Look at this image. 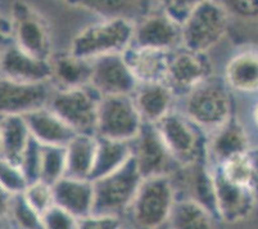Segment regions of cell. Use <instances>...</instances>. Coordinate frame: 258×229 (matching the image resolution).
Returning <instances> with one entry per match:
<instances>
[{"mask_svg": "<svg viewBox=\"0 0 258 229\" xmlns=\"http://www.w3.org/2000/svg\"><path fill=\"white\" fill-rule=\"evenodd\" d=\"M134 25L126 18H105L86 26L72 39L70 52L86 61L123 54L133 44Z\"/></svg>", "mask_w": 258, "mask_h": 229, "instance_id": "obj_1", "label": "cell"}, {"mask_svg": "<svg viewBox=\"0 0 258 229\" xmlns=\"http://www.w3.org/2000/svg\"><path fill=\"white\" fill-rule=\"evenodd\" d=\"M230 14L220 0H203L181 22V47L207 53L227 34Z\"/></svg>", "mask_w": 258, "mask_h": 229, "instance_id": "obj_2", "label": "cell"}, {"mask_svg": "<svg viewBox=\"0 0 258 229\" xmlns=\"http://www.w3.org/2000/svg\"><path fill=\"white\" fill-rule=\"evenodd\" d=\"M175 202L176 195L170 176L145 178L126 214L130 215L135 229H159L168 223Z\"/></svg>", "mask_w": 258, "mask_h": 229, "instance_id": "obj_3", "label": "cell"}, {"mask_svg": "<svg viewBox=\"0 0 258 229\" xmlns=\"http://www.w3.org/2000/svg\"><path fill=\"white\" fill-rule=\"evenodd\" d=\"M162 141L179 166L208 161L206 131L185 113L171 111L156 124Z\"/></svg>", "mask_w": 258, "mask_h": 229, "instance_id": "obj_4", "label": "cell"}, {"mask_svg": "<svg viewBox=\"0 0 258 229\" xmlns=\"http://www.w3.org/2000/svg\"><path fill=\"white\" fill-rule=\"evenodd\" d=\"M184 113L205 131H215L233 116V102L224 80L211 76L187 93Z\"/></svg>", "mask_w": 258, "mask_h": 229, "instance_id": "obj_5", "label": "cell"}, {"mask_svg": "<svg viewBox=\"0 0 258 229\" xmlns=\"http://www.w3.org/2000/svg\"><path fill=\"white\" fill-rule=\"evenodd\" d=\"M143 178L131 159L113 173L93 180L94 211L97 215L121 218L128 211Z\"/></svg>", "mask_w": 258, "mask_h": 229, "instance_id": "obj_6", "label": "cell"}, {"mask_svg": "<svg viewBox=\"0 0 258 229\" xmlns=\"http://www.w3.org/2000/svg\"><path fill=\"white\" fill-rule=\"evenodd\" d=\"M11 40L31 56L50 60L53 39L50 26L43 14L25 0H16L11 8Z\"/></svg>", "mask_w": 258, "mask_h": 229, "instance_id": "obj_7", "label": "cell"}, {"mask_svg": "<svg viewBox=\"0 0 258 229\" xmlns=\"http://www.w3.org/2000/svg\"><path fill=\"white\" fill-rule=\"evenodd\" d=\"M102 97L90 85L55 90L48 107L76 134H94L97 130L98 106Z\"/></svg>", "mask_w": 258, "mask_h": 229, "instance_id": "obj_8", "label": "cell"}, {"mask_svg": "<svg viewBox=\"0 0 258 229\" xmlns=\"http://www.w3.org/2000/svg\"><path fill=\"white\" fill-rule=\"evenodd\" d=\"M143 121L133 96L102 97L98 106L95 135L131 142L139 134Z\"/></svg>", "mask_w": 258, "mask_h": 229, "instance_id": "obj_9", "label": "cell"}, {"mask_svg": "<svg viewBox=\"0 0 258 229\" xmlns=\"http://www.w3.org/2000/svg\"><path fill=\"white\" fill-rule=\"evenodd\" d=\"M131 150L143 179L171 175L180 167L162 141L156 124H143L139 134L131 141Z\"/></svg>", "mask_w": 258, "mask_h": 229, "instance_id": "obj_10", "label": "cell"}, {"mask_svg": "<svg viewBox=\"0 0 258 229\" xmlns=\"http://www.w3.org/2000/svg\"><path fill=\"white\" fill-rule=\"evenodd\" d=\"M211 76H213V66L207 53L182 47L171 52L165 84L175 96H186Z\"/></svg>", "mask_w": 258, "mask_h": 229, "instance_id": "obj_11", "label": "cell"}, {"mask_svg": "<svg viewBox=\"0 0 258 229\" xmlns=\"http://www.w3.org/2000/svg\"><path fill=\"white\" fill-rule=\"evenodd\" d=\"M134 47L172 52L181 47V22L165 11L144 14L134 25Z\"/></svg>", "mask_w": 258, "mask_h": 229, "instance_id": "obj_12", "label": "cell"}, {"mask_svg": "<svg viewBox=\"0 0 258 229\" xmlns=\"http://www.w3.org/2000/svg\"><path fill=\"white\" fill-rule=\"evenodd\" d=\"M49 82L31 84L0 77V116H26L48 106Z\"/></svg>", "mask_w": 258, "mask_h": 229, "instance_id": "obj_13", "label": "cell"}, {"mask_svg": "<svg viewBox=\"0 0 258 229\" xmlns=\"http://www.w3.org/2000/svg\"><path fill=\"white\" fill-rule=\"evenodd\" d=\"M89 85L100 97L133 96L139 82L128 68L123 54H112L93 61Z\"/></svg>", "mask_w": 258, "mask_h": 229, "instance_id": "obj_14", "label": "cell"}, {"mask_svg": "<svg viewBox=\"0 0 258 229\" xmlns=\"http://www.w3.org/2000/svg\"><path fill=\"white\" fill-rule=\"evenodd\" d=\"M7 41V40H6ZM51 70L48 60L26 53L11 39L0 48V77L21 82H50Z\"/></svg>", "mask_w": 258, "mask_h": 229, "instance_id": "obj_15", "label": "cell"}, {"mask_svg": "<svg viewBox=\"0 0 258 229\" xmlns=\"http://www.w3.org/2000/svg\"><path fill=\"white\" fill-rule=\"evenodd\" d=\"M212 171L219 220L230 224L245 220L253 212L258 201L253 191L247 186L227 180L216 167H212Z\"/></svg>", "mask_w": 258, "mask_h": 229, "instance_id": "obj_16", "label": "cell"}, {"mask_svg": "<svg viewBox=\"0 0 258 229\" xmlns=\"http://www.w3.org/2000/svg\"><path fill=\"white\" fill-rule=\"evenodd\" d=\"M54 205L62 207L77 219L93 215L94 184L90 179L63 176L53 184Z\"/></svg>", "mask_w": 258, "mask_h": 229, "instance_id": "obj_17", "label": "cell"}, {"mask_svg": "<svg viewBox=\"0 0 258 229\" xmlns=\"http://www.w3.org/2000/svg\"><path fill=\"white\" fill-rule=\"evenodd\" d=\"M249 150L247 131L234 115L222 126L212 131L207 141L208 161H213V166Z\"/></svg>", "mask_w": 258, "mask_h": 229, "instance_id": "obj_18", "label": "cell"}, {"mask_svg": "<svg viewBox=\"0 0 258 229\" xmlns=\"http://www.w3.org/2000/svg\"><path fill=\"white\" fill-rule=\"evenodd\" d=\"M50 82L57 90L75 89L90 84L93 61H86L71 52L53 53L50 57Z\"/></svg>", "mask_w": 258, "mask_h": 229, "instance_id": "obj_19", "label": "cell"}, {"mask_svg": "<svg viewBox=\"0 0 258 229\" xmlns=\"http://www.w3.org/2000/svg\"><path fill=\"white\" fill-rule=\"evenodd\" d=\"M170 54L171 52L130 45L123 58L139 84L165 82Z\"/></svg>", "mask_w": 258, "mask_h": 229, "instance_id": "obj_20", "label": "cell"}, {"mask_svg": "<svg viewBox=\"0 0 258 229\" xmlns=\"http://www.w3.org/2000/svg\"><path fill=\"white\" fill-rule=\"evenodd\" d=\"M31 136L41 146L66 147L76 135L69 125L46 106L25 116Z\"/></svg>", "mask_w": 258, "mask_h": 229, "instance_id": "obj_21", "label": "cell"}, {"mask_svg": "<svg viewBox=\"0 0 258 229\" xmlns=\"http://www.w3.org/2000/svg\"><path fill=\"white\" fill-rule=\"evenodd\" d=\"M133 98L143 121L157 124L172 111L175 94L165 82H147L138 85Z\"/></svg>", "mask_w": 258, "mask_h": 229, "instance_id": "obj_22", "label": "cell"}, {"mask_svg": "<svg viewBox=\"0 0 258 229\" xmlns=\"http://www.w3.org/2000/svg\"><path fill=\"white\" fill-rule=\"evenodd\" d=\"M224 81L239 93L258 91V52L245 51L234 56L225 67Z\"/></svg>", "mask_w": 258, "mask_h": 229, "instance_id": "obj_23", "label": "cell"}, {"mask_svg": "<svg viewBox=\"0 0 258 229\" xmlns=\"http://www.w3.org/2000/svg\"><path fill=\"white\" fill-rule=\"evenodd\" d=\"M97 135L76 134L66 146V176L90 179L97 151Z\"/></svg>", "mask_w": 258, "mask_h": 229, "instance_id": "obj_24", "label": "cell"}, {"mask_svg": "<svg viewBox=\"0 0 258 229\" xmlns=\"http://www.w3.org/2000/svg\"><path fill=\"white\" fill-rule=\"evenodd\" d=\"M31 139L25 116H3L0 126V159L18 165Z\"/></svg>", "mask_w": 258, "mask_h": 229, "instance_id": "obj_25", "label": "cell"}, {"mask_svg": "<svg viewBox=\"0 0 258 229\" xmlns=\"http://www.w3.org/2000/svg\"><path fill=\"white\" fill-rule=\"evenodd\" d=\"M97 151L94 159L90 180H97L102 176L113 173L125 165L133 156L131 142L113 141L97 135Z\"/></svg>", "mask_w": 258, "mask_h": 229, "instance_id": "obj_26", "label": "cell"}, {"mask_svg": "<svg viewBox=\"0 0 258 229\" xmlns=\"http://www.w3.org/2000/svg\"><path fill=\"white\" fill-rule=\"evenodd\" d=\"M66 3L99 16L102 20L126 18L134 21V16H140L144 11L145 0H67Z\"/></svg>", "mask_w": 258, "mask_h": 229, "instance_id": "obj_27", "label": "cell"}, {"mask_svg": "<svg viewBox=\"0 0 258 229\" xmlns=\"http://www.w3.org/2000/svg\"><path fill=\"white\" fill-rule=\"evenodd\" d=\"M217 219L190 200H176L167 225L171 229H217Z\"/></svg>", "mask_w": 258, "mask_h": 229, "instance_id": "obj_28", "label": "cell"}, {"mask_svg": "<svg viewBox=\"0 0 258 229\" xmlns=\"http://www.w3.org/2000/svg\"><path fill=\"white\" fill-rule=\"evenodd\" d=\"M66 176V147L41 146L39 180L53 184Z\"/></svg>", "mask_w": 258, "mask_h": 229, "instance_id": "obj_29", "label": "cell"}, {"mask_svg": "<svg viewBox=\"0 0 258 229\" xmlns=\"http://www.w3.org/2000/svg\"><path fill=\"white\" fill-rule=\"evenodd\" d=\"M216 169L219 170L224 178L240 186L249 187L250 174H252V157L250 150L247 152L239 153L230 159L225 160L220 165H216Z\"/></svg>", "mask_w": 258, "mask_h": 229, "instance_id": "obj_30", "label": "cell"}, {"mask_svg": "<svg viewBox=\"0 0 258 229\" xmlns=\"http://www.w3.org/2000/svg\"><path fill=\"white\" fill-rule=\"evenodd\" d=\"M7 216H11L16 229H43L41 215L26 201L23 195H16L12 197Z\"/></svg>", "mask_w": 258, "mask_h": 229, "instance_id": "obj_31", "label": "cell"}, {"mask_svg": "<svg viewBox=\"0 0 258 229\" xmlns=\"http://www.w3.org/2000/svg\"><path fill=\"white\" fill-rule=\"evenodd\" d=\"M0 186L9 195L16 196L25 192L29 181L17 164L0 159Z\"/></svg>", "mask_w": 258, "mask_h": 229, "instance_id": "obj_32", "label": "cell"}, {"mask_svg": "<svg viewBox=\"0 0 258 229\" xmlns=\"http://www.w3.org/2000/svg\"><path fill=\"white\" fill-rule=\"evenodd\" d=\"M26 201L29 202L40 215L54 205L53 186L43 180L32 181L22 193Z\"/></svg>", "mask_w": 258, "mask_h": 229, "instance_id": "obj_33", "label": "cell"}, {"mask_svg": "<svg viewBox=\"0 0 258 229\" xmlns=\"http://www.w3.org/2000/svg\"><path fill=\"white\" fill-rule=\"evenodd\" d=\"M80 220L62 207L53 205L41 214L43 229H77Z\"/></svg>", "mask_w": 258, "mask_h": 229, "instance_id": "obj_34", "label": "cell"}, {"mask_svg": "<svg viewBox=\"0 0 258 229\" xmlns=\"http://www.w3.org/2000/svg\"><path fill=\"white\" fill-rule=\"evenodd\" d=\"M40 159H41V145L32 138L18 164L29 184L39 180Z\"/></svg>", "mask_w": 258, "mask_h": 229, "instance_id": "obj_35", "label": "cell"}, {"mask_svg": "<svg viewBox=\"0 0 258 229\" xmlns=\"http://www.w3.org/2000/svg\"><path fill=\"white\" fill-rule=\"evenodd\" d=\"M231 16L247 22H258V0H220Z\"/></svg>", "mask_w": 258, "mask_h": 229, "instance_id": "obj_36", "label": "cell"}, {"mask_svg": "<svg viewBox=\"0 0 258 229\" xmlns=\"http://www.w3.org/2000/svg\"><path fill=\"white\" fill-rule=\"evenodd\" d=\"M154 2L159 6V9L165 11L179 22H182L186 14L203 0H154Z\"/></svg>", "mask_w": 258, "mask_h": 229, "instance_id": "obj_37", "label": "cell"}, {"mask_svg": "<svg viewBox=\"0 0 258 229\" xmlns=\"http://www.w3.org/2000/svg\"><path fill=\"white\" fill-rule=\"evenodd\" d=\"M122 224V218L93 214L88 218L80 219L77 229H121Z\"/></svg>", "mask_w": 258, "mask_h": 229, "instance_id": "obj_38", "label": "cell"}, {"mask_svg": "<svg viewBox=\"0 0 258 229\" xmlns=\"http://www.w3.org/2000/svg\"><path fill=\"white\" fill-rule=\"evenodd\" d=\"M250 157H252V174H250L249 188L258 200V148H250Z\"/></svg>", "mask_w": 258, "mask_h": 229, "instance_id": "obj_39", "label": "cell"}, {"mask_svg": "<svg viewBox=\"0 0 258 229\" xmlns=\"http://www.w3.org/2000/svg\"><path fill=\"white\" fill-rule=\"evenodd\" d=\"M12 197H13V196L9 195V193L0 186V220L7 218V215H8Z\"/></svg>", "mask_w": 258, "mask_h": 229, "instance_id": "obj_40", "label": "cell"}, {"mask_svg": "<svg viewBox=\"0 0 258 229\" xmlns=\"http://www.w3.org/2000/svg\"><path fill=\"white\" fill-rule=\"evenodd\" d=\"M11 20H9V17H6V16L0 12V37H2V39H11Z\"/></svg>", "mask_w": 258, "mask_h": 229, "instance_id": "obj_41", "label": "cell"}, {"mask_svg": "<svg viewBox=\"0 0 258 229\" xmlns=\"http://www.w3.org/2000/svg\"><path fill=\"white\" fill-rule=\"evenodd\" d=\"M253 120H254V124L258 127V103L254 106V110H253Z\"/></svg>", "mask_w": 258, "mask_h": 229, "instance_id": "obj_42", "label": "cell"}, {"mask_svg": "<svg viewBox=\"0 0 258 229\" xmlns=\"http://www.w3.org/2000/svg\"><path fill=\"white\" fill-rule=\"evenodd\" d=\"M6 40H8V39H2V37H0V48H2V45H3V42L6 41Z\"/></svg>", "mask_w": 258, "mask_h": 229, "instance_id": "obj_43", "label": "cell"}, {"mask_svg": "<svg viewBox=\"0 0 258 229\" xmlns=\"http://www.w3.org/2000/svg\"><path fill=\"white\" fill-rule=\"evenodd\" d=\"M159 229H171V228H170V226L167 225V224H166L165 226H162V228H159Z\"/></svg>", "mask_w": 258, "mask_h": 229, "instance_id": "obj_44", "label": "cell"}, {"mask_svg": "<svg viewBox=\"0 0 258 229\" xmlns=\"http://www.w3.org/2000/svg\"><path fill=\"white\" fill-rule=\"evenodd\" d=\"M121 229H135V228H127V226H125V225H123V224H122Z\"/></svg>", "mask_w": 258, "mask_h": 229, "instance_id": "obj_45", "label": "cell"}, {"mask_svg": "<svg viewBox=\"0 0 258 229\" xmlns=\"http://www.w3.org/2000/svg\"><path fill=\"white\" fill-rule=\"evenodd\" d=\"M3 219H2V220H0V229H3Z\"/></svg>", "mask_w": 258, "mask_h": 229, "instance_id": "obj_46", "label": "cell"}, {"mask_svg": "<svg viewBox=\"0 0 258 229\" xmlns=\"http://www.w3.org/2000/svg\"><path fill=\"white\" fill-rule=\"evenodd\" d=\"M2 119H3V116H0V126H2Z\"/></svg>", "mask_w": 258, "mask_h": 229, "instance_id": "obj_47", "label": "cell"}, {"mask_svg": "<svg viewBox=\"0 0 258 229\" xmlns=\"http://www.w3.org/2000/svg\"><path fill=\"white\" fill-rule=\"evenodd\" d=\"M63 2H67V0H63Z\"/></svg>", "mask_w": 258, "mask_h": 229, "instance_id": "obj_48", "label": "cell"}]
</instances>
